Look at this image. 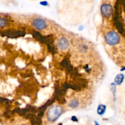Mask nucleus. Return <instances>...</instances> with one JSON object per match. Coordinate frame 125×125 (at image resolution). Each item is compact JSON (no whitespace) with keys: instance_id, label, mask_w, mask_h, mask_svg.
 I'll list each match as a JSON object with an SVG mask.
<instances>
[{"instance_id":"f257e3e1","label":"nucleus","mask_w":125,"mask_h":125,"mask_svg":"<svg viewBox=\"0 0 125 125\" xmlns=\"http://www.w3.org/2000/svg\"><path fill=\"white\" fill-rule=\"evenodd\" d=\"M62 109L60 106H53L47 112V118L49 121H54L62 114Z\"/></svg>"},{"instance_id":"f03ea898","label":"nucleus","mask_w":125,"mask_h":125,"mask_svg":"<svg viewBox=\"0 0 125 125\" xmlns=\"http://www.w3.org/2000/svg\"><path fill=\"white\" fill-rule=\"evenodd\" d=\"M105 40L109 45H115L120 41V36L114 31H110L106 34L105 36Z\"/></svg>"},{"instance_id":"7ed1b4c3","label":"nucleus","mask_w":125,"mask_h":125,"mask_svg":"<svg viewBox=\"0 0 125 125\" xmlns=\"http://www.w3.org/2000/svg\"><path fill=\"white\" fill-rule=\"evenodd\" d=\"M0 34L3 36H7L10 38H16L18 37H22L25 35V32L23 31H14L8 30L0 31Z\"/></svg>"},{"instance_id":"20e7f679","label":"nucleus","mask_w":125,"mask_h":125,"mask_svg":"<svg viewBox=\"0 0 125 125\" xmlns=\"http://www.w3.org/2000/svg\"><path fill=\"white\" fill-rule=\"evenodd\" d=\"M101 12L104 17H109L112 14L113 8L110 4H104L101 8Z\"/></svg>"},{"instance_id":"39448f33","label":"nucleus","mask_w":125,"mask_h":125,"mask_svg":"<svg viewBox=\"0 0 125 125\" xmlns=\"http://www.w3.org/2000/svg\"><path fill=\"white\" fill-rule=\"evenodd\" d=\"M33 25L36 29H38L39 30H42L43 29L45 28L46 27V23L44 21L43 19H36L33 21Z\"/></svg>"},{"instance_id":"423d86ee","label":"nucleus","mask_w":125,"mask_h":125,"mask_svg":"<svg viewBox=\"0 0 125 125\" xmlns=\"http://www.w3.org/2000/svg\"><path fill=\"white\" fill-rule=\"evenodd\" d=\"M73 83L77 85L81 88H85L87 86V81L85 79H84L83 78H82L80 77L73 78Z\"/></svg>"},{"instance_id":"0eeeda50","label":"nucleus","mask_w":125,"mask_h":125,"mask_svg":"<svg viewBox=\"0 0 125 125\" xmlns=\"http://www.w3.org/2000/svg\"><path fill=\"white\" fill-rule=\"evenodd\" d=\"M58 47L61 50H66L69 47V42L66 38H61L58 41Z\"/></svg>"},{"instance_id":"6e6552de","label":"nucleus","mask_w":125,"mask_h":125,"mask_svg":"<svg viewBox=\"0 0 125 125\" xmlns=\"http://www.w3.org/2000/svg\"><path fill=\"white\" fill-rule=\"evenodd\" d=\"M114 25L115 26V27H116V28H117V30H118L119 33H121V34H122L124 32V30H125L122 22H121L120 20H118V21H114Z\"/></svg>"},{"instance_id":"1a4fd4ad","label":"nucleus","mask_w":125,"mask_h":125,"mask_svg":"<svg viewBox=\"0 0 125 125\" xmlns=\"http://www.w3.org/2000/svg\"><path fill=\"white\" fill-rule=\"evenodd\" d=\"M30 120H31V123L32 125H41L42 124L41 118L39 117L38 116H35L33 118Z\"/></svg>"},{"instance_id":"9d476101","label":"nucleus","mask_w":125,"mask_h":125,"mask_svg":"<svg viewBox=\"0 0 125 125\" xmlns=\"http://www.w3.org/2000/svg\"><path fill=\"white\" fill-rule=\"evenodd\" d=\"M32 34H33V36L34 38H35L36 39H37L38 40H39V41L41 40L42 38V36L41 34V33H39V32H38V31H35V30H33V31H32Z\"/></svg>"},{"instance_id":"9b49d317","label":"nucleus","mask_w":125,"mask_h":125,"mask_svg":"<svg viewBox=\"0 0 125 125\" xmlns=\"http://www.w3.org/2000/svg\"><path fill=\"white\" fill-rule=\"evenodd\" d=\"M70 74L71 77H73V78L80 77L81 76V74L78 72V70L77 69H73V70L72 71Z\"/></svg>"},{"instance_id":"f8f14e48","label":"nucleus","mask_w":125,"mask_h":125,"mask_svg":"<svg viewBox=\"0 0 125 125\" xmlns=\"http://www.w3.org/2000/svg\"><path fill=\"white\" fill-rule=\"evenodd\" d=\"M69 64H70V63H69V59L68 58H64V60H62V62H61V66L62 67V68H66L67 66H68Z\"/></svg>"},{"instance_id":"ddd939ff","label":"nucleus","mask_w":125,"mask_h":125,"mask_svg":"<svg viewBox=\"0 0 125 125\" xmlns=\"http://www.w3.org/2000/svg\"><path fill=\"white\" fill-rule=\"evenodd\" d=\"M79 105V102L77 99H73L72 101H71V102L69 103V105L71 107L73 108H75L78 106Z\"/></svg>"},{"instance_id":"4468645a","label":"nucleus","mask_w":125,"mask_h":125,"mask_svg":"<svg viewBox=\"0 0 125 125\" xmlns=\"http://www.w3.org/2000/svg\"><path fill=\"white\" fill-rule=\"evenodd\" d=\"M8 25V21L4 18H0V28H4Z\"/></svg>"},{"instance_id":"2eb2a0df","label":"nucleus","mask_w":125,"mask_h":125,"mask_svg":"<svg viewBox=\"0 0 125 125\" xmlns=\"http://www.w3.org/2000/svg\"><path fill=\"white\" fill-rule=\"evenodd\" d=\"M70 88L71 89H73V90H75V91H80L82 89L80 86H79L77 85H76V84L74 83L73 82V83H70Z\"/></svg>"},{"instance_id":"dca6fc26","label":"nucleus","mask_w":125,"mask_h":125,"mask_svg":"<svg viewBox=\"0 0 125 125\" xmlns=\"http://www.w3.org/2000/svg\"><path fill=\"white\" fill-rule=\"evenodd\" d=\"M123 80V75H118L116 76V79H115V82H116V83L120 84L122 82Z\"/></svg>"},{"instance_id":"f3484780","label":"nucleus","mask_w":125,"mask_h":125,"mask_svg":"<svg viewBox=\"0 0 125 125\" xmlns=\"http://www.w3.org/2000/svg\"><path fill=\"white\" fill-rule=\"evenodd\" d=\"M35 114L34 113H31V112H28L26 114V115L25 116V118L26 119H29V120H31L32 118L35 116Z\"/></svg>"},{"instance_id":"a211bd4d","label":"nucleus","mask_w":125,"mask_h":125,"mask_svg":"<svg viewBox=\"0 0 125 125\" xmlns=\"http://www.w3.org/2000/svg\"><path fill=\"white\" fill-rule=\"evenodd\" d=\"M47 47H48V50L50 52V53H52V54H54L56 51H55V49L54 48V47L53 46L52 44H47Z\"/></svg>"},{"instance_id":"6ab92c4d","label":"nucleus","mask_w":125,"mask_h":125,"mask_svg":"<svg viewBox=\"0 0 125 125\" xmlns=\"http://www.w3.org/2000/svg\"><path fill=\"white\" fill-rule=\"evenodd\" d=\"M12 114H13L12 112L10 111L9 109H7L6 111L4 112V115L6 118H10V116H11V115H12Z\"/></svg>"},{"instance_id":"aec40b11","label":"nucleus","mask_w":125,"mask_h":125,"mask_svg":"<svg viewBox=\"0 0 125 125\" xmlns=\"http://www.w3.org/2000/svg\"><path fill=\"white\" fill-rule=\"evenodd\" d=\"M27 110H26V108L25 109H20V112H19V114H20L21 116H25L26 115V114H27Z\"/></svg>"},{"instance_id":"412c9836","label":"nucleus","mask_w":125,"mask_h":125,"mask_svg":"<svg viewBox=\"0 0 125 125\" xmlns=\"http://www.w3.org/2000/svg\"><path fill=\"white\" fill-rule=\"evenodd\" d=\"M73 69H74V68H73V67L72 66V65H71V64H69V65H68V66L66 68V71L67 73H71L72 71L73 70Z\"/></svg>"},{"instance_id":"4be33fe9","label":"nucleus","mask_w":125,"mask_h":125,"mask_svg":"<svg viewBox=\"0 0 125 125\" xmlns=\"http://www.w3.org/2000/svg\"><path fill=\"white\" fill-rule=\"evenodd\" d=\"M62 88L65 89L66 90H68L69 88H70V82H66L65 83H64V85H62Z\"/></svg>"},{"instance_id":"5701e85b","label":"nucleus","mask_w":125,"mask_h":125,"mask_svg":"<svg viewBox=\"0 0 125 125\" xmlns=\"http://www.w3.org/2000/svg\"><path fill=\"white\" fill-rule=\"evenodd\" d=\"M105 107L104 106V105H100L99 109H98V113L100 114L101 111H102V114H103V113L104 112V110H105Z\"/></svg>"}]
</instances>
